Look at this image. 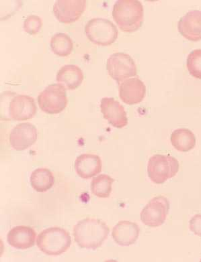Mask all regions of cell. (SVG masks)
<instances>
[{
  "instance_id": "cell-5",
  "label": "cell",
  "mask_w": 201,
  "mask_h": 262,
  "mask_svg": "<svg viewBox=\"0 0 201 262\" xmlns=\"http://www.w3.org/2000/svg\"><path fill=\"white\" fill-rule=\"evenodd\" d=\"M178 170V161L171 156L157 155L149 160V177L155 184L165 183L168 179L176 176Z\"/></svg>"
},
{
  "instance_id": "cell-17",
  "label": "cell",
  "mask_w": 201,
  "mask_h": 262,
  "mask_svg": "<svg viewBox=\"0 0 201 262\" xmlns=\"http://www.w3.org/2000/svg\"><path fill=\"white\" fill-rule=\"evenodd\" d=\"M102 166L100 158L91 154L79 156L75 162V171L84 179H89L96 176L100 173Z\"/></svg>"
},
{
  "instance_id": "cell-21",
  "label": "cell",
  "mask_w": 201,
  "mask_h": 262,
  "mask_svg": "<svg viewBox=\"0 0 201 262\" xmlns=\"http://www.w3.org/2000/svg\"><path fill=\"white\" fill-rule=\"evenodd\" d=\"M114 182V180L107 174H100L95 177L91 183L92 194L100 198H108L111 195Z\"/></svg>"
},
{
  "instance_id": "cell-25",
  "label": "cell",
  "mask_w": 201,
  "mask_h": 262,
  "mask_svg": "<svg viewBox=\"0 0 201 262\" xmlns=\"http://www.w3.org/2000/svg\"><path fill=\"white\" fill-rule=\"evenodd\" d=\"M190 229L195 235L201 237V215H196L190 221Z\"/></svg>"
},
{
  "instance_id": "cell-2",
  "label": "cell",
  "mask_w": 201,
  "mask_h": 262,
  "mask_svg": "<svg viewBox=\"0 0 201 262\" xmlns=\"http://www.w3.org/2000/svg\"><path fill=\"white\" fill-rule=\"evenodd\" d=\"M112 17L123 32H135L142 27L144 8L137 0H119L114 5Z\"/></svg>"
},
{
  "instance_id": "cell-1",
  "label": "cell",
  "mask_w": 201,
  "mask_h": 262,
  "mask_svg": "<svg viewBox=\"0 0 201 262\" xmlns=\"http://www.w3.org/2000/svg\"><path fill=\"white\" fill-rule=\"evenodd\" d=\"M109 228L105 222L94 218H86L77 223L73 229L75 242L82 248L96 250L107 239Z\"/></svg>"
},
{
  "instance_id": "cell-18",
  "label": "cell",
  "mask_w": 201,
  "mask_h": 262,
  "mask_svg": "<svg viewBox=\"0 0 201 262\" xmlns=\"http://www.w3.org/2000/svg\"><path fill=\"white\" fill-rule=\"evenodd\" d=\"M83 80L84 74L81 69L73 64L62 67L57 75L58 83L68 90H75L81 85Z\"/></svg>"
},
{
  "instance_id": "cell-24",
  "label": "cell",
  "mask_w": 201,
  "mask_h": 262,
  "mask_svg": "<svg viewBox=\"0 0 201 262\" xmlns=\"http://www.w3.org/2000/svg\"><path fill=\"white\" fill-rule=\"evenodd\" d=\"M42 19L35 15H30L24 21V29L30 35H35L42 27Z\"/></svg>"
},
{
  "instance_id": "cell-14",
  "label": "cell",
  "mask_w": 201,
  "mask_h": 262,
  "mask_svg": "<svg viewBox=\"0 0 201 262\" xmlns=\"http://www.w3.org/2000/svg\"><path fill=\"white\" fill-rule=\"evenodd\" d=\"M178 28L179 32L188 40H201V11L188 12L179 21Z\"/></svg>"
},
{
  "instance_id": "cell-23",
  "label": "cell",
  "mask_w": 201,
  "mask_h": 262,
  "mask_svg": "<svg viewBox=\"0 0 201 262\" xmlns=\"http://www.w3.org/2000/svg\"><path fill=\"white\" fill-rule=\"evenodd\" d=\"M187 67L194 77L201 79V49L192 51L188 56Z\"/></svg>"
},
{
  "instance_id": "cell-4",
  "label": "cell",
  "mask_w": 201,
  "mask_h": 262,
  "mask_svg": "<svg viewBox=\"0 0 201 262\" xmlns=\"http://www.w3.org/2000/svg\"><path fill=\"white\" fill-rule=\"evenodd\" d=\"M85 32L91 42L100 46H109L118 37L117 28L107 19H90L86 24Z\"/></svg>"
},
{
  "instance_id": "cell-6",
  "label": "cell",
  "mask_w": 201,
  "mask_h": 262,
  "mask_svg": "<svg viewBox=\"0 0 201 262\" xmlns=\"http://www.w3.org/2000/svg\"><path fill=\"white\" fill-rule=\"evenodd\" d=\"M66 89L59 84H52L38 96V103L43 112L56 114L64 111L68 105Z\"/></svg>"
},
{
  "instance_id": "cell-15",
  "label": "cell",
  "mask_w": 201,
  "mask_h": 262,
  "mask_svg": "<svg viewBox=\"0 0 201 262\" xmlns=\"http://www.w3.org/2000/svg\"><path fill=\"white\" fill-rule=\"evenodd\" d=\"M139 227L135 223L122 221L112 229L114 241L121 246H129L137 241L139 235Z\"/></svg>"
},
{
  "instance_id": "cell-7",
  "label": "cell",
  "mask_w": 201,
  "mask_h": 262,
  "mask_svg": "<svg viewBox=\"0 0 201 262\" xmlns=\"http://www.w3.org/2000/svg\"><path fill=\"white\" fill-rule=\"evenodd\" d=\"M107 69L109 75L118 83L137 75L135 61L131 56L124 53H116L110 56L107 60Z\"/></svg>"
},
{
  "instance_id": "cell-10",
  "label": "cell",
  "mask_w": 201,
  "mask_h": 262,
  "mask_svg": "<svg viewBox=\"0 0 201 262\" xmlns=\"http://www.w3.org/2000/svg\"><path fill=\"white\" fill-rule=\"evenodd\" d=\"M37 130L30 123H23L13 128L10 134V143L16 150H26L36 142Z\"/></svg>"
},
{
  "instance_id": "cell-19",
  "label": "cell",
  "mask_w": 201,
  "mask_h": 262,
  "mask_svg": "<svg viewBox=\"0 0 201 262\" xmlns=\"http://www.w3.org/2000/svg\"><path fill=\"white\" fill-rule=\"evenodd\" d=\"M55 183L53 173L47 168H38L32 173L30 184L34 190L38 192H47Z\"/></svg>"
},
{
  "instance_id": "cell-13",
  "label": "cell",
  "mask_w": 201,
  "mask_h": 262,
  "mask_svg": "<svg viewBox=\"0 0 201 262\" xmlns=\"http://www.w3.org/2000/svg\"><path fill=\"white\" fill-rule=\"evenodd\" d=\"M119 97L123 102L134 105L141 102L146 94V86L138 78H131L121 82L118 88Z\"/></svg>"
},
{
  "instance_id": "cell-8",
  "label": "cell",
  "mask_w": 201,
  "mask_h": 262,
  "mask_svg": "<svg viewBox=\"0 0 201 262\" xmlns=\"http://www.w3.org/2000/svg\"><path fill=\"white\" fill-rule=\"evenodd\" d=\"M169 209V201L165 196L155 197L143 209L141 213L142 222L148 227L160 226L165 222Z\"/></svg>"
},
{
  "instance_id": "cell-16",
  "label": "cell",
  "mask_w": 201,
  "mask_h": 262,
  "mask_svg": "<svg viewBox=\"0 0 201 262\" xmlns=\"http://www.w3.org/2000/svg\"><path fill=\"white\" fill-rule=\"evenodd\" d=\"M36 233L31 227H15L8 234V244L18 250H27L34 246Z\"/></svg>"
},
{
  "instance_id": "cell-20",
  "label": "cell",
  "mask_w": 201,
  "mask_h": 262,
  "mask_svg": "<svg viewBox=\"0 0 201 262\" xmlns=\"http://www.w3.org/2000/svg\"><path fill=\"white\" fill-rule=\"evenodd\" d=\"M171 142L176 150L189 151L194 148L196 144V138L194 134L188 129L181 128L173 132Z\"/></svg>"
},
{
  "instance_id": "cell-12",
  "label": "cell",
  "mask_w": 201,
  "mask_h": 262,
  "mask_svg": "<svg viewBox=\"0 0 201 262\" xmlns=\"http://www.w3.org/2000/svg\"><path fill=\"white\" fill-rule=\"evenodd\" d=\"M36 110L34 99L29 95H16L10 103V116L14 120H30L35 116Z\"/></svg>"
},
{
  "instance_id": "cell-22",
  "label": "cell",
  "mask_w": 201,
  "mask_h": 262,
  "mask_svg": "<svg viewBox=\"0 0 201 262\" xmlns=\"http://www.w3.org/2000/svg\"><path fill=\"white\" fill-rule=\"evenodd\" d=\"M50 45L53 53L59 56H68L73 50L72 40L64 33H58L52 36Z\"/></svg>"
},
{
  "instance_id": "cell-11",
  "label": "cell",
  "mask_w": 201,
  "mask_h": 262,
  "mask_svg": "<svg viewBox=\"0 0 201 262\" xmlns=\"http://www.w3.org/2000/svg\"><path fill=\"white\" fill-rule=\"evenodd\" d=\"M101 112L104 118L114 127L123 128L128 123L125 108L114 98L104 97L100 103Z\"/></svg>"
},
{
  "instance_id": "cell-3",
  "label": "cell",
  "mask_w": 201,
  "mask_h": 262,
  "mask_svg": "<svg viewBox=\"0 0 201 262\" xmlns=\"http://www.w3.org/2000/svg\"><path fill=\"white\" fill-rule=\"evenodd\" d=\"M71 239L68 231L60 227L45 229L38 235L36 245L48 255H59L70 248Z\"/></svg>"
},
{
  "instance_id": "cell-9",
  "label": "cell",
  "mask_w": 201,
  "mask_h": 262,
  "mask_svg": "<svg viewBox=\"0 0 201 262\" xmlns=\"http://www.w3.org/2000/svg\"><path fill=\"white\" fill-rule=\"evenodd\" d=\"M86 7L85 0H58L53 6V13L61 23L70 24L81 18Z\"/></svg>"
}]
</instances>
